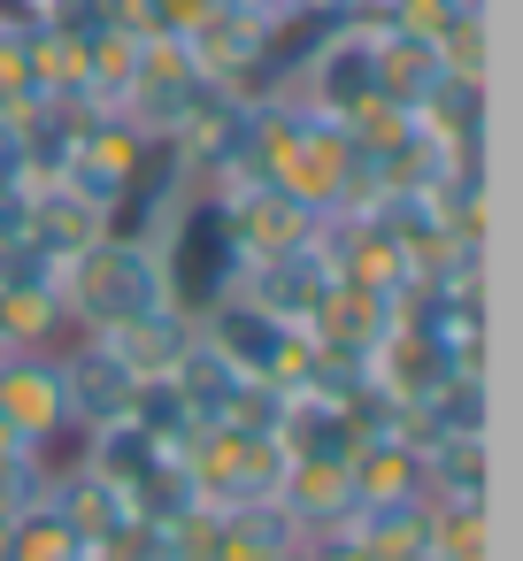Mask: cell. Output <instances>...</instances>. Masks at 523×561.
I'll return each mask as SVG.
<instances>
[{
	"mask_svg": "<svg viewBox=\"0 0 523 561\" xmlns=\"http://www.w3.org/2000/svg\"><path fill=\"white\" fill-rule=\"evenodd\" d=\"M62 300L78 316V339L86 331H109V323H139V316H170V293H162V262H155V239H132V231H101L70 270H62Z\"/></svg>",
	"mask_w": 523,
	"mask_h": 561,
	"instance_id": "cell-1",
	"label": "cell"
},
{
	"mask_svg": "<svg viewBox=\"0 0 523 561\" xmlns=\"http://www.w3.org/2000/svg\"><path fill=\"white\" fill-rule=\"evenodd\" d=\"M147 170H155V139H147L139 124H124V116H101V108H93L47 185H70L78 201H93V208L109 216L116 201H132V193L147 185Z\"/></svg>",
	"mask_w": 523,
	"mask_h": 561,
	"instance_id": "cell-2",
	"label": "cell"
},
{
	"mask_svg": "<svg viewBox=\"0 0 523 561\" xmlns=\"http://www.w3.org/2000/svg\"><path fill=\"white\" fill-rule=\"evenodd\" d=\"M0 415L9 431L39 454H55L70 431V377H62V354H9L0 362Z\"/></svg>",
	"mask_w": 523,
	"mask_h": 561,
	"instance_id": "cell-3",
	"label": "cell"
},
{
	"mask_svg": "<svg viewBox=\"0 0 523 561\" xmlns=\"http://www.w3.org/2000/svg\"><path fill=\"white\" fill-rule=\"evenodd\" d=\"M270 500L285 507V523H293L300 538H316V530L346 523V515H354L346 454H285V469H277V492H270Z\"/></svg>",
	"mask_w": 523,
	"mask_h": 561,
	"instance_id": "cell-4",
	"label": "cell"
},
{
	"mask_svg": "<svg viewBox=\"0 0 523 561\" xmlns=\"http://www.w3.org/2000/svg\"><path fill=\"white\" fill-rule=\"evenodd\" d=\"M0 331H9V354H62V339H78V316L62 300V277H16V285H0Z\"/></svg>",
	"mask_w": 523,
	"mask_h": 561,
	"instance_id": "cell-5",
	"label": "cell"
},
{
	"mask_svg": "<svg viewBox=\"0 0 523 561\" xmlns=\"http://www.w3.org/2000/svg\"><path fill=\"white\" fill-rule=\"evenodd\" d=\"M346 484H354V507H393V500H423V454L385 431V438H354L346 454Z\"/></svg>",
	"mask_w": 523,
	"mask_h": 561,
	"instance_id": "cell-6",
	"label": "cell"
},
{
	"mask_svg": "<svg viewBox=\"0 0 523 561\" xmlns=\"http://www.w3.org/2000/svg\"><path fill=\"white\" fill-rule=\"evenodd\" d=\"M285 546H300V530L285 523L277 500H247L216 515V561H277Z\"/></svg>",
	"mask_w": 523,
	"mask_h": 561,
	"instance_id": "cell-7",
	"label": "cell"
},
{
	"mask_svg": "<svg viewBox=\"0 0 523 561\" xmlns=\"http://www.w3.org/2000/svg\"><path fill=\"white\" fill-rule=\"evenodd\" d=\"M439 78H446V70H439V47H431V39L377 24V93H385V101L416 108V101H423V93H431Z\"/></svg>",
	"mask_w": 523,
	"mask_h": 561,
	"instance_id": "cell-8",
	"label": "cell"
},
{
	"mask_svg": "<svg viewBox=\"0 0 523 561\" xmlns=\"http://www.w3.org/2000/svg\"><path fill=\"white\" fill-rule=\"evenodd\" d=\"M485 431L431 438L423 446V500H485Z\"/></svg>",
	"mask_w": 523,
	"mask_h": 561,
	"instance_id": "cell-9",
	"label": "cell"
},
{
	"mask_svg": "<svg viewBox=\"0 0 523 561\" xmlns=\"http://www.w3.org/2000/svg\"><path fill=\"white\" fill-rule=\"evenodd\" d=\"M431 561H492V507L485 500H431Z\"/></svg>",
	"mask_w": 523,
	"mask_h": 561,
	"instance_id": "cell-10",
	"label": "cell"
},
{
	"mask_svg": "<svg viewBox=\"0 0 523 561\" xmlns=\"http://www.w3.org/2000/svg\"><path fill=\"white\" fill-rule=\"evenodd\" d=\"M9 561H86V538L70 530V515L55 500H39L9 523Z\"/></svg>",
	"mask_w": 523,
	"mask_h": 561,
	"instance_id": "cell-11",
	"label": "cell"
},
{
	"mask_svg": "<svg viewBox=\"0 0 523 561\" xmlns=\"http://www.w3.org/2000/svg\"><path fill=\"white\" fill-rule=\"evenodd\" d=\"M55 484V454L39 446H0V523H16L24 507H39Z\"/></svg>",
	"mask_w": 523,
	"mask_h": 561,
	"instance_id": "cell-12",
	"label": "cell"
},
{
	"mask_svg": "<svg viewBox=\"0 0 523 561\" xmlns=\"http://www.w3.org/2000/svg\"><path fill=\"white\" fill-rule=\"evenodd\" d=\"M439 70L462 78V85H485L492 78V24H485V9L477 16H454V32L439 39Z\"/></svg>",
	"mask_w": 523,
	"mask_h": 561,
	"instance_id": "cell-13",
	"label": "cell"
},
{
	"mask_svg": "<svg viewBox=\"0 0 523 561\" xmlns=\"http://www.w3.org/2000/svg\"><path fill=\"white\" fill-rule=\"evenodd\" d=\"M86 561H178V553H170L162 515H132V523H116L109 538H93V546H86Z\"/></svg>",
	"mask_w": 523,
	"mask_h": 561,
	"instance_id": "cell-14",
	"label": "cell"
},
{
	"mask_svg": "<svg viewBox=\"0 0 523 561\" xmlns=\"http://www.w3.org/2000/svg\"><path fill=\"white\" fill-rule=\"evenodd\" d=\"M55 9H62V0H9L0 16H9V24H39V16H55Z\"/></svg>",
	"mask_w": 523,
	"mask_h": 561,
	"instance_id": "cell-15",
	"label": "cell"
},
{
	"mask_svg": "<svg viewBox=\"0 0 523 561\" xmlns=\"http://www.w3.org/2000/svg\"><path fill=\"white\" fill-rule=\"evenodd\" d=\"M277 561H316V546H308V538H300V546H285V553H277Z\"/></svg>",
	"mask_w": 523,
	"mask_h": 561,
	"instance_id": "cell-16",
	"label": "cell"
},
{
	"mask_svg": "<svg viewBox=\"0 0 523 561\" xmlns=\"http://www.w3.org/2000/svg\"><path fill=\"white\" fill-rule=\"evenodd\" d=\"M454 9H462V16H477V9H485V0H454Z\"/></svg>",
	"mask_w": 523,
	"mask_h": 561,
	"instance_id": "cell-17",
	"label": "cell"
},
{
	"mask_svg": "<svg viewBox=\"0 0 523 561\" xmlns=\"http://www.w3.org/2000/svg\"><path fill=\"white\" fill-rule=\"evenodd\" d=\"M0 354H9V331H0Z\"/></svg>",
	"mask_w": 523,
	"mask_h": 561,
	"instance_id": "cell-18",
	"label": "cell"
},
{
	"mask_svg": "<svg viewBox=\"0 0 523 561\" xmlns=\"http://www.w3.org/2000/svg\"><path fill=\"white\" fill-rule=\"evenodd\" d=\"M416 561H431V553H416Z\"/></svg>",
	"mask_w": 523,
	"mask_h": 561,
	"instance_id": "cell-19",
	"label": "cell"
},
{
	"mask_svg": "<svg viewBox=\"0 0 523 561\" xmlns=\"http://www.w3.org/2000/svg\"><path fill=\"white\" fill-rule=\"evenodd\" d=\"M0 362H9V354H0Z\"/></svg>",
	"mask_w": 523,
	"mask_h": 561,
	"instance_id": "cell-20",
	"label": "cell"
}]
</instances>
